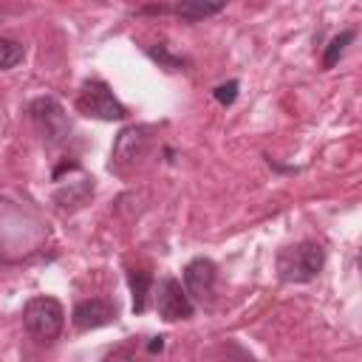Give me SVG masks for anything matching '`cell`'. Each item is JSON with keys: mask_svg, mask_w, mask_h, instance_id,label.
Wrapping results in <instances>:
<instances>
[{"mask_svg": "<svg viewBox=\"0 0 362 362\" xmlns=\"http://www.w3.org/2000/svg\"><path fill=\"white\" fill-rule=\"evenodd\" d=\"M127 283H130V291H133V311L141 314V311L147 308V294H150L153 277H150V272H144V269H130V272H127Z\"/></svg>", "mask_w": 362, "mask_h": 362, "instance_id": "9", "label": "cell"}, {"mask_svg": "<svg viewBox=\"0 0 362 362\" xmlns=\"http://www.w3.org/2000/svg\"><path fill=\"white\" fill-rule=\"evenodd\" d=\"M23 322L37 342H54L65 325V311L54 297H34L23 308Z\"/></svg>", "mask_w": 362, "mask_h": 362, "instance_id": "2", "label": "cell"}, {"mask_svg": "<svg viewBox=\"0 0 362 362\" xmlns=\"http://www.w3.org/2000/svg\"><path fill=\"white\" fill-rule=\"evenodd\" d=\"M147 133H150V127H127V130H122L119 139H116V147H113V158H116V164L136 161V158L144 153L147 141H150Z\"/></svg>", "mask_w": 362, "mask_h": 362, "instance_id": "7", "label": "cell"}, {"mask_svg": "<svg viewBox=\"0 0 362 362\" xmlns=\"http://www.w3.org/2000/svg\"><path fill=\"white\" fill-rule=\"evenodd\" d=\"M71 320H74V325H76L79 331L102 328V325H107V322L116 320V305H110L107 300H96V297H93V300H82V303L74 308Z\"/></svg>", "mask_w": 362, "mask_h": 362, "instance_id": "6", "label": "cell"}, {"mask_svg": "<svg viewBox=\"0 0 362 362\" xmlns=\"http://www.w3.org/2000/svg\"><path fill=\"white\" fill-rule=\"evenodd\" d=\"M215 263L206 260V257H195L184 266V286H187V294H192L195 300H209L212 291H215Z\"/></svg>", "mask_w": 362, "mask_h": 362, "instance_id": "5", "label": "cell"}, {"mask_svg": "<svg viewBox=\"0 0 362 362\" xmlns=\"http://www.w3.org/2000/svg\"><path fill=\"white\" fill-rule=\"evenodd\" d=\"M221 8H223V0H181L170 11L178 14L181 20H187V23H195V20H204V17L218 14Z\"/></svg>", "mask_w": 362, "mask_h": 362, "instance_id": "8", "label": "cell"}, {"mask_svg": "<svg viewBox=\"0 0 362 362\" xmlns=\"http://www.w3.org/2000/svg\"><path fill=\"white\" fill-rule=\"evenodd\" d=\"M322 263H325L322 246L305 240V243L286 246L277 255V274L286 283H308V280H314L320 274Z\"/></svg>", "mask_w": 362, "mask_h": 362, "instance_id": "1", "label": "cell"}, {"mask_svg": "<svg viewBox=\"0 0 362 362\" xmlns=\"http://www.w3.org/2000/svg\"><path fill=\"white\" fill-rule=\"evenodd\" d=\"M158 314L161 320L167 322H175V320H189L192 317V300L187 294V288H181V283L175 277H164L161 286H158Z\"/></svg>", "mask_w": 362, "mask_h": 362, "instance_id": "4", "label": "cell"}, {"mask_svg": "<svg viewBox=\"0 0 362 362\" xmlns=\"http://www.w3.org/2000/svg\"><path fill=\"white\" fill-rule=\"evenodd\" d=\"M23 57H25V51H23V45H20V42L0 37V71L14 68L17 62H23Z\"/></svg>", "mask_w": 362, "mask_h": 362, "instance_id": "10", "label": "cell"}, {"mask_svg": "<svg viewBox=\"0 0 362 362\" xmlns=\"http://www.w3.org/2000/svg\"><path fill=\"white\" fill-rule=\"evenodd\" d=\"M76 110L90 119H102V122H119L127 116V107L113 96V90L102 79H88L82 85L76 96Z\"/></svg>", "mask_w": 362, "mask_h": 362, "instance_id": "3", "label": "cell"}, {"mask_svg": "<svg viewBox=\"0 0 362 362\" xmlns=\"http://www.w3.org/2000/svg\"><path fill=\"white\" fill-rule=\"evenodd\" d=\"M235 96H238V82H226V85H218V88H215V99H218L221 105H232Z\"/></svg>", "mask_w": 362, "mask_h": 362, "instance_id": "12", "label": "cell"}, {"mask_svg": "<svg viewBox=\"0 0 362 362\" xmlns=\"http://www.w3.org/2000/svg\"><path fill=\"white\" fill-rule=\"evenodd\" d=\"M354 40V31H342L339 37H334L331 42H328V48H325V57H322V65L325 68H331L339 57H342V51H345V45Z\"/></svg>", "mask_w": 362, "mask_h": 362, "instance_id": "11", "label": "cell"}]
</instances>
